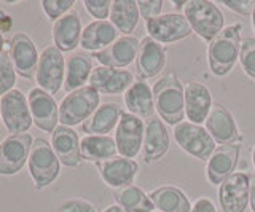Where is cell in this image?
I'll return each instance as SVG.
<instances>
[{"label": "cell", "instance_id": "5", "mask_svg": "<svg viewBox=\"0 0 255 212\" xmlns=\"http://www.w3.org/2000/svg\"><path fill=\"white\" fill-rule=\"evenodd\" d=\"M29 174L32 182L35 185V190L51 185L61 172V161L56 156L51 144L46 139H35L27 161Z\"/></svg>", "mask_w": 255, "mask_h": 212}, {"label": "cell", "instance_id": "28", "mask_svg": "<svg viewBox=\"0 0 255 212\" xmlns=\"http://www.w3.org/2000/svg\"><path fill=\"white\" fill-rule=\"evenodd\" d=\"M148 196L158 212H191V206H193L185 192L174 185L156 187L148 193Z\"/></svg>", "mask_w": 255, "mask_h": 212}, {"label": "cell", "instance_id": "23", "mask_svg": "<svg viewBox=\"0 0 255 212\" xmlns=\"http://www.w3.org/2000/svg\"><path fill=\"white\" fill-rule=\"evenodd\" d=\"M51 147L64 166L77 168L82 164L83 160L80 155V137L72 128L59 124L51 134Z\"/></svg>", "mask_w": 255, "mask_h": 212}, {"label": "cell", "instance_id": "44", "mask_svg": "<svg viewBox=\"0 0 255 212\" xmlns=\"http://www.w3.org/2000/svg\"><path fill=\"white\" fill-rule=\"evenodd\" d=\"M3 46H5V38H3V34L0 32V53L3 51Z\"/></svg>", "mask_w": 255, "mask_h": 212}, {"label": "cell", "instance_id": "11", "mask_svg": "<svg viewBox=\"0 0 255 212\" xmlns=\"http://www.w3.org/2000/svg\"><path fill=\"white\" fill-rule=\"evenodd\" d=\"M148 37L158 43H175L193 34L190 22L180 13H166L145 21Z\"/></svg>", "mask_w": 255, "mask_h": 212}, {"label": "cell", "instance_id": "12", "mask_svg": "<svg viewBox=\"0 0 255 212\" xmlns=\"http://www.w3.org/2000/svg\"><path fill=\"white\" fill-rule=\"evenodd\" d=\"M143 132H145L143 120L137 118L129 112H123L115 129V144L118 155L123 156V158L134 160L142 150Z\"/></svg>", "mask_w": 255, "mask_h": 212}, {"label": "cell", "instance_id": "8", "mask_svg": "<svg viewBox=\"0 0 255 212\" xmlns=\"http://www.w3.org/2000/svg\"><path fill=\"white\" fill-rule=\"evenodd\" d=\"M0 116L11 134H26L34 124L26 94L16 88L0 98Z\"/></svg>", "mask_w": 255, "mask_h": 212}, {"label": "cell", "instance_id": "42", "mask_svg": "<svg viewBox=\"0 0 255 212\" xmlns=\"http://www.w3.org/2000/svg\"><path fill=\"white\" fill-rule=\"evenodd\" d=\"M249 206L252 212H255V176H251V198H249Z\"/></svg>", "mask_w": 255, "mask_h": 212}, {"label": "cell", "instance_id": "7", "mask_svg": "<svg viewBox=\"0 0 255 212\" xmlns=\"http://www.w3.org/2000/svg\"><path fill=\"white\" fill-rule=\"evenodd\" d=\"M66 78V61H64L62 51L54 45H48L40 53L38 66L35 72V82L40 90L48 94H58L64 86Z\"/></svg>", "mask_w": 255, "mask_h": 212}, {"label": "cell", "instance_id": "13", "mask_svg": "<svg viewBox=\"0 0 255 212\" xmlns=\"http://www.w3.org/2000/svg\"><path fill=\"white\" fill-rule=\"evenodd\" d=\"M30 115L34 124L45 132L53 134L59 123V106L51 94L37 88H32L27 94Z\"/></svg>", "mask_w": 255, "mask_h": 212}, {"label": "cell", "instance_id": "6", "mask_svg": "<svg viewBox=\"0 0 255 212\" xmlns=\"http://www.w3.org/2000/svg\"><path fill=\"white\" fill-rule=\"evenodd\" d=\"M174 139L183 152L199 161H209L215 152V140L201 124L182 121L174 126Z\"/></svg>", "mask_w": 255, "mask_h": 212}, {"label": "cell", "instance_id": "1", "mask_svg": "<svg viewBox=\"0 0 255 212\" xmlns=\"http://www.w3.org/2000/svg\"><path fill=\"white\" fill-rule=\"evenodd\" d=\"M241 22H235L223 27L222 32L214 38L207 48L209 69L215 77H225L233 70L236 61H239L241 51Z\"/></svg>", "mask_w": 255, "mask_h": 212}, {"label": "cell", "instance_id": "34", "mask_svg": "<svg viewBox=\"0 0 255 212\" xmlns=\"http://www.w3.org/2000/svg\"><path fill=\"white\" fill-rule=\"evenodd\" d=\"M239 64H241L244 72L255 80V38L254 37H247L241 42Z\"/></svg>", "mask_w": 255, "mask_h": 212}, {"label": "cell", "instance_id": "40", "mask_svg": "<svg viewBox=\"0 0 255 212\" xmlns=\"http://www.w3.org/2000/svg\"><path fill=\"white\" fill-rule=\"evenodd\" d=\"M191 212H217L215 204L209 198H198L191 206Z\"/></svg>", "mask_w": 255, "mask_h": 212}, {"label": "cell", "instance_id": "43", "mask_svg": "<svg viewBox=\"0 0 255 212\" xmlns=\"http://www.w3.org/2000/svg\"><path fill=\"white\" fill-rule=\"evenodd\" d=\"M104 212H126V211L123 208H120L118 204H112V206H109Z\"/></svg>", "mask_w": 255, "mask_h": 212}, {"label": "cell", "instance_id": "21", "mask_svg": "<svg viewBox=\"0 0 255 212\" xmlns=\"http://www.w3.org/2000/svg\"><path fill=\"white\" fill-rule=\"evenodd\" d=\"M185 93V116L190 123H206L212 108V96L206 85L191 80L183 86Z\"/></svg>", "mask_w": 255, "mask_h": 212}, {"label": "cell", "instance_id": "25", "mask_svg": "<svg viewBox=\"0 0 255 212\" xmlns=\"http://www.w3.org/2000/svg\"><path fill=\"white\" fill-rule=\"evenodd\" d=\"M122 115L123 108L118 104H115V102H104L82 124V131L86 132V136H109V132L117 129Z\"/></svg>", "mask_w": 255, "mask_h": 212}, {"label": "cell", "instance_id": "19", "mask_svg": "<svg viewBox=\"0 0 255 212\" xmlns=\"http://www.w3.org/2000/svg\"><path fill=\"white\" fill-rule=\"evenodd\" d=\"M171 145L169 131H167L163 120L151 116L145 121V132H143L142 158L145 163H156L167 153Z\"/></svg>", "mask_w": 255, "mask_h": 212}, {"label": "cell", "instance_id": "36", "mask_svg": "<svg viewBox=\"0 0 255 212\" xmlns=\"http://www.w3.org/2000/svg\"><path fill=\"white\" fill-rule=\"evenodd\" d=\"M54 212H98V208L86 200L70 198V200H64L56 204Z\"/></svg>", "mask_w": 255, "mask_h": 212}, {"label": "cell", "instance_id": "10", "mask_svg": "<svg viewBox=\"0 0 255 212\" xmlns=\"http://www.w3.org/2000/svg\"><path fill=\"white\" fill-rule=\"evenodd\" d=\"M217 195L223 212H246L251 198V176L233 172L220 184Z\"/></svg>", "mask_w": 255, "mask_h": 212}, {"label": "cell", "instance_id": "2", "mask_svg": "<svg viewBox=\"0 0 255 212\" xmlns=\"http://www.w3.org/2000/svg\"><path fill=\"white\" fill-rule=\"evenodd\" d=\"M151 91H153L155 110L159 118L174 126L182 123L185 116V93L177 75L174 72L166 74L153 85Z\"/></svg>", "mask_w": 255, "mask_h": 212}, {"label": "cell", "instance_id": "31", "mask_svg": "<svg viewBox=\"0 0 255 212\" xmlns=\"http://www.w3.org/2000/svg\"><path fill=\"white\" fill-rule=\"evenodd\" d=\"M109 18L118 32L128 37L139 24V5L134 0H115L112 2Z\"/></svg>", "mask_w": 255, "mask_h": 212}, {"label": "cell", "instance_id": "22", "mask_svg": "<svg viewBox=\"0 0 255 212\" xmlns=\"http://www.w3.org/2000/svg\"><path fill=\"white\" fill-rule=\"evenodd\" d=\"M239 160V144L219 145L207 161L206 176L212 185L220 184L235 172Z\"/></svg>", "mask_w": 255, "mask_h": 212}, {"label": "cell", "instance_id": "14", "mask_svg": "<svg viewBox=\"0 0 255 212\" xmlns=\"http://www.w3.org/2000/svg\"><path fill=\"white\" fill-rule=\"evenodd\" d=\"M206 129L215 140V144H239L243 142V134L238 129L235 116L223 104H214L211 113L206 120Z\"/></svg>", "mask_w": 255, "mask_h": 212}, {"label": "cell", "instance_id": "45", "mask_svg": "<svg viewBox=\"0 0 255 212\" xmlns=\"http://www.w3.org/2000/svg\"><path fill=\"white\" fill-rule=\"evenodd\" d=\"M185 3H187V2H174L175 8H182V6H185Z\"/></svg>", "mask_w": 255, "mask_h": 212}, {"label": "cell", "instance_id": "38", "mask_svg": "<svg viewBox=\"0 0 255 212\" xmlns=\"http://www.w3.org/2000/svg\"><path fill=\"white\" fill-rule=\"evenodd\" d=\"M137 5H139L140 16L145 21H148L161 14L164 2L163 0H140V2H137Z\"/></svg>", "mask_w": 255, "mask_h": 212}, {"label": "cell", "instance_id": "33", "mask_svg": "<svg viewBox=\"0 0 255 212\" xmlns=\"http://www.w3.org/2000/svg\"><path fill=\"white\" fill-rule=\"evenodd\" d=\"M16 75L18 74H16L10 53L3 50L0 53V98L5 96V94L10 93L11 90H14Z\"/></svg>", "mask_w": 255, "mask_h": 212}, {"label": "cell", "instance_id": "16", "mask_svg": "<svg viewBox=\"0 0 255 212\" xmlns=\"http://www.w3.org/2000/svg\"><path fill=\"white\" fill-rule=\"evenodd\" d=\"M132 83L134 75L126 69L98 66L93 69L90 77V86H93L99 94H109V96L125 94Z\"/></svg>", "mask_w": 255, "mask_h": 212}, {"label": "cell", "instance_id": "24", "mask_svg": "<svg viewBox=\"0 0 255 212\" xmlns=\"http://www.w3.org/2000/svg\"><path fill=\"white\" fill-rule=\"evenodd\" d=\"M82 19L80 14L75 11H70L64 14L62 18L54 21L53 24V42L54 46L62 53L66 51H74L80 45L82 40Z\"/></svg>", "mask_w": 255, "mask_h": 212}, {"label": "cell", "instance_id": "20", "mask_svg": "<svg viewBox=\"0 0 255 212\" xmlns=\"http://www.w3.org/2000/svg\"><path fill=\"white\" fill-rule=\"evenodd\" d=\"M166 66V50L151 37H143L140 40V48L135 59V70L140 80H150L163 72Z\"/></svg>", "mask_w": 255, "mask_h": 212}, {"label": "cell", "instance_id": "18", "mask_svg": "<svg viewBox=\"0 0 255 212\" xmlns=\"http://www.w3.org/2000/svg\"><path fill=\"white\" fill-rule=\"evenodd\" d=\"M96 166H98V172L104 184L114 190L132 185L139 172V164L134 160L123 158V156H115L104 163H98Z\"/></svg>", "mask_w": 255, "mask_h": 212}, {"label": "cell", "instance_id": "4", "mask_svg": "<svg viewBox=\"0 0 255 212\" xmlns=\"http://www.w3.org/2000/svg\"><path fill=\"white\" fill-rule=\"evenodd\" d=\"M99 106L101 94L90 85L67 93V96L59 104V123L69 128L83 124Z\"/></svg>", "mask_w": 255, "mask_h": 212}, {"label": "cell", "instance_id": "46", "mask_svg": "<svg viewBox=\"0 0 255 212\" xmlns=\"http://www.w3.org/2000/svg\"><path fill=\"white\" fill-rule=\"evenodd\" d=\"M252 164H254V169H255V144L252 147Z\"/></svg>", "mask_w": 255, "mask_h": 212}, {"label": "cell", "instance_id": "15", "mask_svg": "<svg viewBox=\"0 0 255 212\" xmlns=\"http://www.w3.org/2000/svg\"><path fill=\"white\" fill-rule=\"evenodd\" d=\"M8 53H10L16 74L27 78V80L35 78L40 54L35 43L32 42V38L27 34H14L10 40Z\"/></svg>", "mask_w": 255, "mask_h": 212}, {"label": "cell", "instance_id": "37", "mask_svg": "<svg viewBox=\"0 0 255 212\" xmlns=\"http://www.w3.org/2000/svg\"><path fill=\"white\" fill-rule=\"evenodd\" d=\"M83 5L85 10L93 18H96V21H107V18L110 16L112 2H109V0H85Z\"/></svg>", "mask_w": 255, "mask_h": 212}, {"label": "cell", "instance_id": "9", "mask_svg": "<svg viewBox=\"0 0 255 212\" xmlns=\"http://www.w3.org/2000/svg\"><path fill=\"white\" fill-rule=\"evenodd\" d=\"M30 134H10L0 142V176H14L26 166L34 145Z\"/></svg>", "mask_w": 255, "mask_h": 212}, {"label": "cell", "instance_id": "30", "mask_svg": "<svg viewBox=\"0 0 255 212\" xmlns=\"http://www.w3.org/2000/svg\"><path fill=\"white\" fill-rule=\"evenodd\" d=\"M93 59L83 53L72 54L66 62V78H64V90L72 93L86 86L93 72Z\"/></svg>", "mask_w": 255, "mask_h": 212}, {"label": "cell", "instance_id": "29", "mask_svg": "<svg viewBox=\"0 0 255 212\" xmlns=\"http://www.w3.org/2000/svg\"><path fill=\"white\" fill-rule=\"evenodd\" d=\"M80 155L83 161L104 163L118 155L115 137L112 136H85L80 139Z\"/></svg>", "mask_w": 255, "mask_h": 212}, {"label": "cell", "instance_id": "47", "mask_svg": "<svg viewBox=\"0 0 255 212\" xmlns=\"http://www.w3.org/2000/svg\"><path fill=\"white\" fill-rule=\"evenodd\" d=\"M252 27H254V32H255V6H254V11H252Z\"/></svg>", "mask_w": 255, "mask_h": 212}, {"label": "cell", "instance_id": "3", "mask_svg": "<svg viewBox=\"0 0 255 212\" xmlns=\"http://www.w3.org/2000/svg\"><path fill=\"white\" fill-rule=\"evenodd\" d=\"M183 16L204 42H212L225 24L223 13L211 0H190L183 6Z\"/></svg>", "mask_w": 255, "mask_h": 212}, {"label": "cell", "instance_id": "39", "mask_svg": "<svg viewBox=\"0 0 255 212\" xmlns=\"http://www.w3.org/2000/svg\"><path fill=\"white\" fill-rule=\"evenodd\" d=\"M222 5H225L228 10L241 14V16H249L254 11L255 2L252 0H223Z\"/></svg>", "mask_w": 255, "mask_h": 212}, {"label": "cell", "instance_id": "26", "mask_svg": "<svg viewBox=\"0 0 255 212\" xmlns=\"http://www.w3.org/2000/svg\"><path fill=\"white\" fill-rule=\"evenodd\" d=\"M118 30L110 21H93L83 27L80 46L86 51L99 53L118 40Z\"/></svg>", "mask_w": 255, "mask_h": 212}, {"label": "cell", "instance_id": "32", "mask_svg": "<svg viewBox=\"0 0 255 212\" xmlns=\"http://www.w3.org/2000/svg\"><path fill=\"white\" fill-rule=\"evenodd\" d=\"M115 201L126 212H153L155 204L151 203L148 193L137 185H128L115 190Z\"/></svg>", "mask_w": 255, "mask_h": 212}, {"label": "cell", "instance_id": "17", "mask_svg": "<svg viewBox=\"0 0 255 212\" xmlns=\"http://www.w3.org/2000/svg\"><path fill=\"white\" fill-rule=\"evenodd\" d=\"M140 48V40L132 35L120 37L106 50L94 53L93 58L99 62L101 66L112 67V69H125L131 66L134 59H137Z\"/></svg>", "mask_w": 255, "mask_h": 212}, {"label": "cell", "instance_id": "41", "mask_svg": "<svg viewBox=\"0 0 255 212\" xmlns=\"http://www.w3.org/2000/svg\"><path fill=\"white\" fill-rule=\"evenodd\" d=\"M13 29V19L8 13H5L3 10H0V32L2 34H8Z\"/></svg>", "mask_w": 255, "mask_h": 212}, {"label": "cell", "instance_id": "27", "mask_svg": "<svg viewBox=\"0 0 255 212\" xmlns=\"http://www.w3.org/2000/svg\"><path fill=\"white\" fill-rule=\"evenodd\" d=\"M125 106L128 112L132 113L137 118H151L155 113V101H153V91L147 85V82L137 80L134 82L129 90L123 94Z\"/></svg>", "mask_w": 255, "mask_h": 212}, {"label": "cell", "instance_id": "35", "mask_svg": "<svg viewBox=\"0 0 255 212\" xmlns=\"http://www.w3.org/2000/svg\"><path fill=\"white\" fill-rule=\"evenodd\" d=\"M40 5H42V10L46 14L48 19L58 21L59 18L64 16V14L70 13V10L74 8L75 2L74 0H43Z\"/></svg>", "mask_w": 255, "mask_h": 212}]
</instances>
